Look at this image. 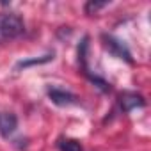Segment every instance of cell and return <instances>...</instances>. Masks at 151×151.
Here are the masks:
<instances>
[{
  "label": "cell",
  "instance_id": "6da1fadb",
  "mask_svg": "<svg viewBox=\"0 0 151 151\" xmlns=\"http://www.w3.org/2000/svg\"><path fill=\"white\" fill-rule=\"evenodd\" d=\"M23 32H25V23L20 14L16 13L0 14V45L18 39Z\"/></svg>",
  "mask_w": 151,
  "mask_h": 151
},
{
  "label": "cell",
  "instance_id": "7a4b0ae2",
  "mask_svg": "<svg viewBox=\"0 0 151 151\" xmlns=\"http://www.w3.org/2000/svg\"><path fill=\"white\" fill-rule=\"evenodd\" d=\"M103 41H105V46H107V50H109L110 53H114V55L119 57V59H124L126 62H132V53H130V50L124 46L123 41H119V39H116V37H112V36H103Z\"/></svg>",
  "mask_w": 151,
  "mask_h": 151
},
{
  "label": "cell",
  "instance_id": "3957f363",
  "mask_svg": "<svg viewBox=\"0 0 151 151\" xmlns=\"http://www.w3.org/2000/svg\"><path fill=\"white\" fill-rule=\"evenodd\" d=\"M18 128V117L13 112H0V135L9 139Z\"/></svg>",
  "mask_w": 151,
  "mask_h": 151
},
{
  "label": "cell",
  "instance_id": "277c9868",
  "mask_svg": "<svg viewBox=\"0 0 151 151\" xmlns=\"http://www.w3.org/2000/svg\"><path fill=\"white\" fill-rule=\"evenodd\" d=\"M48 98L59 107H69V105L77 103V96L75 94H71L69 91H64V89H57V87L48 91Z\"/></svg>",
  "mask_w": 151,
  "mask_h": 151
},
{
  "label": "cell",
  "instance_id": "5b68a950",
  "mask_svg": "<svg viewBox=\"0 0 151 151\" xmlns=\"http://www.w3.org/2000/svg\"><path fill=\"white\" fill-rule=\"evenodd\" d=\"M119 105H121L123 112H132L133 109L146 107V100L140 94H137V93H124L119 98Z\"/></svg>",
  "mask_w": 151,
  "mask_h": 151
},
{
  "label": "cell",
  "instance_id": "8992f818",
  "mask_svg": "<svg viewBox=\"0 0 151 151\" xmlns=\"http://www.w3.org/2000/svg\"><path fill=\"white\" fill-rule=\"evenodd\" d=\"M57 147H59V151H84L80 140H77V139H60L57 142Z\"/></svg>",
  "mask_w": 151,
  "mask_h": 151
},
{
  "label": "cell",
  "instance_id": "52a82bcc",
  "mask_svg": "<svg viewBox=\"0 0 151 151\" xmlns=\"http://www.w3.org/2000/svg\"><path fill=\"white\" fill-rule=\"evenodd\" d=\"M53 59V55H45L43 59H32V60H22L16 68H27V66H34V64H45V62H48V60H52Z\"/></svg>",
  "mask_w": 151,
  "mask_h": 151
},
{
  "label": "cell",
  "instance_id": "ba28073f",
  "mask_svg": "<svg viewBox=\"0 0 151 151\" xmlns=\"http://www.w3.org/2000/svg\"><path fill=\"white\" fill-rule=\"evenodd\" d=\"M105 6H109V2H87V4H86V13H87V14L96 13V11L103 9Z\"/></svg>",
  "mask_w": 151,
  "mask_h": 151
}]
</instances>
